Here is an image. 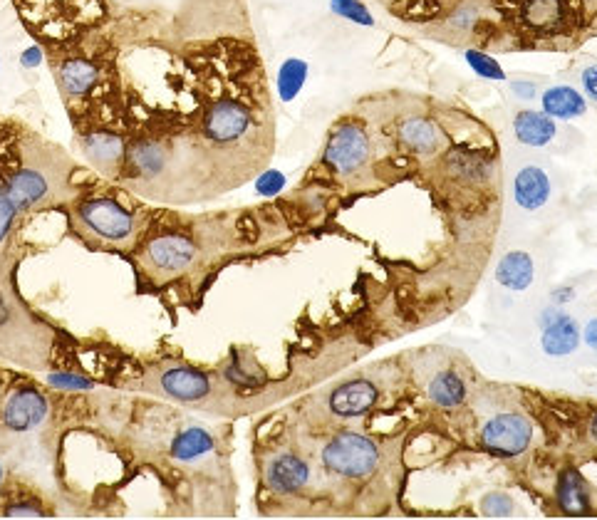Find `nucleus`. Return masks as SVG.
I'll use <instances>...</instances> for the list:
<instances>
[{"label": "nucleus", "instance_id": "obj_3", "mask_svg": "<svg viewBox=\"0 0 597 520\" xmlns=\"http://www.w3.org/2000/svg\"><path fill=\"white\" fill-rule=\"evenodd\" d=\"M23 260L20 241L0 253V360L25 372H48L60 355V332L40 312H35L20 295L15 270Z\"/></svg>", "mask_w": 597, "mask_h": 520}, {"label": "nucleus", "instance_id": "obj_29", "mask_svg": "<svg viewBox=\"0 0 597 520\" xmlns=\"http://www.w3.org/2000/svg\"><path fill=\"white\" fill-rule=\"evenodd\" d=\"M285 189V174L278 169H268L258 176L256 191L261 196H278Z\"/></svg>", "mask_w": 597, "mask_h": 520}, {"label": "nucleus", "instance_id": "obj_9", "mask_svg": "<svg viewBox=\"0 0 597 520\" xmlns=\"http://www.w3.org/2000/svg\"><path fill=\"white\" fill-rule=\"evenodd\" d=\"M0 516L3 518H50L57 516L55 506L30 483L20 478H5L0 486Z\"/></svg>", "mask_w": 597, "mask_h": 520}, {"label": "nucleus", "instance_id": "obj_23", "mask_svg": "<svg viewBox=\"0 0 597 520\" xmlns=\"http://www.w3.org/2000/svg\"><path fill=\"white\" fill-rule=\"evenodd\" d=\"M48 387L60 389L62 394H80L92 392L97 387V379H92L90 374L72 372V369H48Z\"/></svg>", "mask_w": 597, "mask_h": 520}, {"label": "nucleus", "instance_id": "obj_7", "mask_svg": "<svg viewBox=\"0 0 597 520\" xmlns=\"http://www.w3.org/2000/svg\"><path fill=\"white\" fill-rule=\"evenodd\" d=\"M370 159V137L355 122H345L332 132L325 147V161L340 174H352L362 169Z\"/></svg>", "mask_w": 597, "mask_h": 520}, {"label": "nucleus", "instance_id": "obj_10", "mask_svg": "<svg viewBox=\"0 0 597 520\" xmlns=\"http://www.w3.org/2000/svg\"><path fill=\"white\" fill-rule=\"evenodd\" d=\"M214 449L216 441L209 429H204V426H186V429H181L171 439L166 456L179 466H194L199 461L209 459L214 454Z\"/></svg>", "mask_w": 597, "mask_h": 520}, {"label": "nucleus", "instance_id": "obj_31", "mask_svg": "<svg viewBox=\"0 0 597 520\" xmlns=\"http://www.w3.org/2000/svg\"><path fill=\"white\" fill-rule=\"evenodd\" d=\"M43 62H45V50L40 48V45H30V48L20 52V65H23L25 70H35V67H40Z\"/></svg>", "mask_w": 597, "mask_h": 520}, {"label": "nucleus", "instance_id": "obj_14", "mask_svg": "<svg viewBox=\"0 0 597 520\" xmlns=\"http://www.w3.org/2000/svg\"><path fill=\"white\" fill-rule=\"evenodd\" d=\"M513 194H516V204L526 211H536L545 206L550 196V179L543 169L538 166H526L516 174L513 181Z\"/></svg>", "mask_w": 597, "mask_h": 520}, {"label": "nucleus", "instance_id": "obj_32", "mask_svg": "<svg viewBox=\"0 0 597 520\" xmlns=\"http://www.w3.org/2000/svg\"><path fill=\"white\" fill-rule=\"evenodd\" d=\"M580 82H583V90L590 100L597 102V65L585 67L583 75H580Z\"/></svg>", "mask_w": 597, "mask_h": 520}, {"label": "nucleus", "instance_id": "obj_30", "mask_svg": "<svg viewBox=\"0 0 597 520\" xmlns=\"http://www.w3.org/2000/svg\"><path fill=\"white\" fill-rule=\"evenodd\" d=\"M476 20H479V13H476L471 5H461V8L454 10V15H451V28L456 30H471L476 25Z\"/></svg>", "mask_w": 597, "mask_h": 520}, {"label": "nucleus", "instance_id": "obj_11", "mask_svg": "<svg viewBox=\"0 0 597 520\" xmlns=\"http://www.w3.org/2000/svg\"><path fill=\"white\" fill-rule=\"evenodd\" d=\"M308 464L295 454L273 456L266 466V486L273 493H295L308 483Z\"/></svg>", "mask_w": 597, "mask_h": 520}, {"label": "nucleus", "instance_id": "obj_28", "mask_svg": "<svg viewBox=\"0 0 597 520\" xmlns=\"http://www.w3.org/2000/svg\"><path fill=\"white\" fill-rule=\"evenodd\" d=\"M481 511L489 518H508L513 516V501L506 493H489V496L481 501Z\"/></svg>", "mask_w": 597, "mask_h": 520}, {"label": "nucleus", "instance_id": "obj_18", "mask_svg": "<svg viewBox=\"0 0 597 520\" xmlns=\"http://www.w3.org/2000/svg\"><path fill=\"white\" fill-rule=\"evenodd\" d=\"M558 503L568 516H588L590 493L578 471H565L558 481Z\"/></svg>", "mask_w": 597, "mask_h": 520}, {"label": "nucleus", "instance_id": "obj_22", "mask_svg": "<svg viewBox=\"0 0 597 520\" xmlns=\"http://www.w3.org/2000/svg\"><path fill=\"white\" fill-rule=\"evenodd\" d=\"M429 394H432V399L439 404V407L451 409V407H459V404L464 402L466 387L454 372H441L439 377L429 384Z\"/></svg>", "mask_w": 597, "mask_h": 520}, {"label": "nucleus", "instance_id": "obj_20", "mask_svg": "<svg viewBox=\"0 0 597 520\" xmlns=\"http://www.w3.org/2000/svg\"><path fill=\"white\" fill-rule=\"evenodd\" d=\"M521 18L533 30H553L565 20V3L563 0H523Z\"/></svg>", "mask_w": 597, "mask_h": 520}, {"label": "nucleus", "instance_id": "obj_17", "mask_svg": "<svg viewBox=\"0 0 597 520\" xmlns=\"http://www.w3.org/2000/svg\"><path fill=\"white\" fill-rule=\"evenodd\" d=\"M399 139L417 154H434L441 147V132L434 122L409 117L399 124Z\"/></svg>", "mask_w": 597, "mask_h": 520}, {"label": "nucleus", "instance_id": "obj_37", "mask_svg": "<svg viewBox=\"0 0 597 520\" xmlns=\"http://www.w3.org/2000/svg\"><path fill=\"white\" fill-rule=\"evenodd\" d=\"M590 434H593V439L597 441V416L593 419V424H590Z\"/></svg>", "mask_w": 597, "mask_h": 520}, {"label": "nucleus", "instance_id": "obj_38", "mask_svg": "<svg viewBox=\"0 0 597 520\" xmlns=\"http://www.w3.org/2000/svg\"><path fill=\"white\" fill-rule=\"evenodd\" d=\"M3 481H5V468L0 464V486H3Z\"/></svg>", "mask_w": 597, "mask_h": 520}, {"label": "nucleus", "instance_id": "obj_6", "mask_svg": "<svg viewBox=\"0 0 597 520\" xmlns=\"http://www.w3.org/2000/svg\"><path fill=\"white\" fill-rule=\"evenodd\" d=\"M323 461L330 471L350 478H365L380 464V451L367 436L345 431L325 446Z\"/></svg>", "mask_w": 597, "mask_h": 520}, {"label": "nucleus", "instance_id": "obj_4", "mask_svg": "<svg viewBox=\"0 0 597 520\" xmlns=\"http://www.w3.org/2000/svg\"><path fill=\"white\" fill-rule=\"evenodd\" d=\"M53 414V404L45 389H40L33 379L15 377L5 389L0 402V429L10 434H28L40 429Z\"/></svg>", "mask_w": 597, "mask_h": 520}, {"label": "nucleus", "instance_id": "obj_12", "mask_svg": "<svg viewBox=\"0 0 597 520\" xmlns=\"http://www.w3.org/2000/svg\"><path fill=\"white\" fill-rule=\"evenodd\" d=\"M377 394V387L367 379H350L332 392L330 409L337 416H360L377 402Z\"/></svg>", "mask_w": 597, "mask_h": 520}, {"label": "nucleus", "instance_id": "obj_1", "mask_svg": "<svg viewBox=\"0 0 597 520\" xmlns=\"http://www.w3.org/2000/svg\"><path fill=\"white\" fill-rule=\"evenodd\" d=\"M80 164L60 144L40 137L25 124L0 142V176L3 196L20 216L62 208L80 189Z\"/></svg>", "mask_w": 597, "mask_h": 520}, {"label": "nucleus", "instance_id": "obj_35", "mask_svg": "<svg viewBox=\"0 0 597 520\" xmlns=\"http://www.w3.org/2000/svg\"><path fill=\"white\" fill-rule=\"evenodd\" d=\"M575 290L573 288H558L553 290V303H568V300H573Z\"/></svg>", "mask_w": 597, "mask_h": 520}, {"label": "nucleus", "instance_id": "obj_24", "mask_svg": "<svg viewBox=\"0 0 597 520\" xmlns=\"http://www.w3.org/2000/svg\"><path fill=\"white\" fill-rule=\"evenodd\" d=\"M449 166L459 179L466 181H481L489 174V161L474 154H454L449 159Z\"/></svg>", "mask_w": 597, "mask_h": 520}, {"label": "nucleus", "instance_id": "obj_16", "mask_svg": "<svg viewBox=\"0 0 597 520\" xmlns=\"http://www.w3.org/2000/svg\"><path fill=\"white\" fill-rule=\"evenodd\" d=\"M543 112L553 119H575L583 117L588 112V102L580 95L575 87L568 85H555L550 90L543 92L541 97Z\"/></svg>", "mask_w": 597, "mask_h": 520}, {"label": "nucleus", "instance_id": "obj_26", "mask_svg": "<svg viewBox=\"0 0 597 520\" xmlns=\"http://www.w3.org/2000/svg\"><path fill=\"white\" fill-rule=\"evenodd\" d=\"M330 10L335 15H340V18L350 20V23L365 25V28L375 25L372 13L367 10L365 3H360V0H330Z\"/></svg>", "mask_w": 597, "mask_h": 520}, {"label": "nucleus", "instance_id": "obj_8", "mask_svg": "<svg viewBox=\"0 0 597 520\" xmlns=\"http://www.w3.org/2000/svg\"><path fill=\"white\" fill-rule=\"evenodd\" d=\"M533 426L521 414H501L493 416L481 431L484 446L498 456H518L531 444Z\"/></svg>", "mask_w": 597, "mask_h": 520}, {"label": "nucleus", "instance_id": "obj_5", "mask_svg": "<svg viewBox=\"0 0 597 520\" xmlns=\"http://www.w3.org/2000/svg\"><path fill=\"white\" fill-rule=\"evenodd\" d=\"M75 144L82 159L105 181H117L127 159V139L122 132L107 127H90L75 132Z\"/></svg>", "mask_w": 597, "mask_h": 520}, {"label": "nucleus", "instance_id": "obj_13", "mask_svg": "<svg viewBox=\"0 0 597 520\" xmlns=\"http://www.w3.org/2000/svg\"><path fill=\"white\" fill-rule=\"evenodd\" d=\"M543 317V350L550 357H565L578 347L580 330L573 317L560 315V312H545Z\"/></svg>", "mask_w": 597, "mask_h": 520}, {"label": "nucleus", "instance_id": "obj_21", "mask_svg": "<svg viewBox=\"0 0 597 520\" xmlns=\"http://www.w3.org/2000/svg\"><path fill=\"white\" fill-rule=\"evenodd\" d=\"M308 80V62L300 57H288L278 70V97L280 102H293L303 92Z\"/></svg>", "mask_w": 597, "mask_h": 520}, {"label": "nucleus", "instance_id": "obj_34", "mask_svg": "<svg viewBox=\"0 0 597 520\" xmlns=\"http://www.w3.org/2000/svg\"><path fill=\"white\" fill-rule=\"evenodd\" d=\"M583 337H585V342H588V345L593 347V350H597V317H595V320L588 322V327H585Z\"/></svg>", "mask_w": 597, "mask_h": 520}, {"label": "nucleus", "instance_id": "obj_27", "mask_svg": "<svg viewBox=\"0 0 597 520\" xmlns=\"http://www.w3.org/2000/svg\"><path fill=\"white\" fill-rule=\"evenodd\" d=\"M466 62H469L471 70H474L479 77H484V80H496V82L506 80V72H503V67L498 65L491 55H486V52L466 50Z\"/></svg>", "mask_w": 597, "mask_h": 520}, {"label": "nucleus", "instance_id": "obj_15", "mask_svg": "<svg viewBox=\"0 0 597 520\" xmlns=\"http://www.w3.org/2000/svg\"><path fill=\"white\" fill-rule=\"evenodd\" d=\"M513 129H516L518 142L526 147H545L555 139L558 129H555V119L548 117L545 112H533V109H523L513 119Z\"/></svg>", "mask_w": 597, "mask_h": 520}, {"label": "nucleus", "instance_id": "obj_2", "mask_svg": "<svg viewBox=\"0 0 597 520\" xmlns=\"http://www.w3.org/2000/svg\"><path fill=\"white\" fill-rule=\"evenodd\" d=\"M67 218V231L92 253L127 258L137 248L152 211L139 204L119 184H80L77 194L60 208Z\"/></svg>", "mask_w": 597, "mask_h": 520}, {"label": "nucleus", "instance_id": "obj_25", "mask_svg": "<svg viewBox=\"0 0 597 520\" xmlns=\"http://www.w3.org/2000/svg\"><path fill=\"white\" fill-rule=\"evenodd\" d=\"M20 218L23 216L15 211V206L5 196H0V253H5L10 246L18 243Z\"/></svg>", "mask_w": 597, "mask_h": 520}, {"label": "nucleus", "instance_id": "obj_19", "mask_svg": "<svg viewBox=\"0 0 597 520\" xmlns=\"http://www.w3.org/2000/svg\"><path fill=\"white\" fill-rule=\"evenodd\" d=\"M496 280L508 290H526L533 283L531 256L523 251L506 253L496 268Z\"/></svg>", "mask_w": 597, "mask_h": 520}, {"label": "nucleus", "instance_id": "obj_33", "mask_svg": "<svg viewBox=\"0 0 597 520\" xmlns=\"http://www.w3.org/2000/svg\"><path fill=\"white\" fill-rule=\"evenodd\" d=\"M511 90L516 92V97H521V100H533L536 97V85L533 82H513Z\"/></svg>", "mask_w": 597, "mask_h": 520}, {"label": "nucleus", "instance_id": "obj_36", "mask_svg": "<svg viewBox=\"0 0 597 520\" xmlns=\"http://www.w3.org/2000/svg\"><path fill=\"white\" fill-rule=\"evenodd\" d=\"M5 374L8 372H3V369H0V402H3V394H5Z\"/></svg>", "mask_w": 597, "mask_h": 520}]
</instances>
